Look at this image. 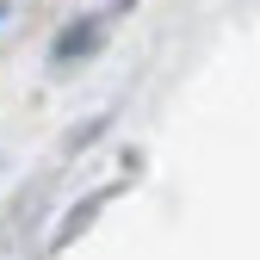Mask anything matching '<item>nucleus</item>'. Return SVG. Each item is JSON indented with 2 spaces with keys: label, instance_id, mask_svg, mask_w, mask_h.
<instances>
[{
  "label": "nucleus",
  "instance_id": "1",
  "mask_svg": "<svg viewBox=\"0 0 260 260\" xmlns=\"http://www.w3.org/2000/svg\"><path fill=\"white\" fill-rule=\"evenodd\" d=\"M93 44H100V25H69L62 44H56V62H69V56H81V50H93Z\"/></svg>",
  "mask_w": 260,
  "mask_h": 260
}]
</instances>
